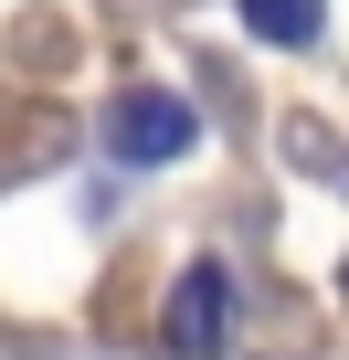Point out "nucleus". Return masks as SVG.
Masks as SVG:
<instances>
[{"label":"nucleus","instance_id":"2","mask_svg":"<svg viewBox=\"0 0 349 360\" xmlns=\"http://www.w3.org/2000/svg\"><path fill=\"white\" fill-rule=\"evenodd\" d=\"M169 349H223V328H233V286H223V265H191L180 286H169Z\"/></svg>","mask_w":349,"mask_h":360},{"label":"nucleus","instance_id":"1","mask_svg":"<svg viewBox=\"0 0 349 360\" xmlns=\"http://www.w3.org/2000/svg\"><path fill=\"white\" fill-rule=\"evenodd\" d=\"M106 148L138 159V169L180 159V148H191V106H180V96H159V85H127V96L106 106Z\"/></svg>","mask_w":349,"mask_h":360},{"label":"nucleus","instance_id":"3","mask_svg":"<svg viewBox=\"0 0 349 360\" xmlns=\"http://www.w3.org/2000/svg\"><path fill=\"white\" fill-rule=\"evenodd\" d=\"M244 22L265 43H317V0H244Z\"/></svg>","mask_w":349,"mask_h":360}]
</instances>
